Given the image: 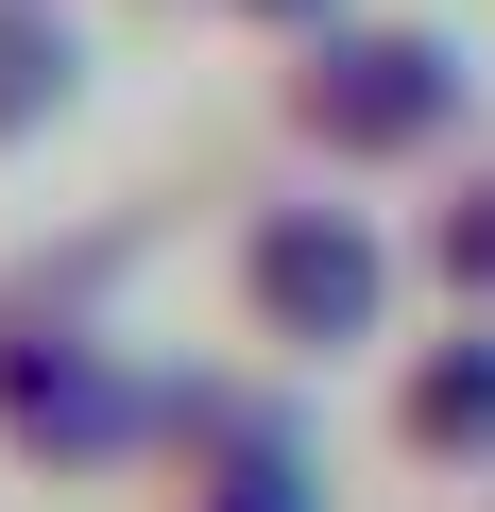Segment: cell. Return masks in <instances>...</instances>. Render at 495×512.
<instances>
[{"instance_id": "cell-1", "label": "cell", "mask_w": 495, "mask_h": 512, "mask_svg": "<svg viewBox=\"0 0 495 512\" xmlns=\"http://www.w3.org/2000/svg\"><path fill=\"white\" fill-rule=\"evenodd\" d=\"M257 274H274V308H291V325H359V308H376V256H359L342 222H291Z\"/></svg>"}, {"instance_id": "cell-2", "label": "cell", "mask_w": 495, "mask_h": 512, "mask_svg": "<svg viewBox=\"0 0 495 512\" xmlns=\"http://www.w3.org/2000/svg\"><path fill=\"white\" fill-rule=\"evenodd\" d=\"M325 103H342L359 137H410V120L444 103V69H427V52H342V86H325Z\"/></svg>"}, {"instance_id": "cell-3", "label": "cell", "mask_w": 495, "mask_h": 512, "mask_svg": "<svg viewBox=\"0 0 495 512\" xmlns=\"http://www.w3.org/2000/svg\"><path fill=\"white\" fill-rule=\"evenodd\" d=\"M52 86H69V35L52 18H0V120H35Z\"/></svg>"}, {"instance_id": "cell-4", "label": "cell", "mask_w": 495, "mask_h": 512, "mask_svg": "<svg viewBox=\"0 0 495 512\" xmlns=\"http://www.w3.org/2000/svg\"><path fill=\"white\" fill-rule=\"evenodd\" d=\"M427 427H495V359H444L427 376Z\"/></svg>"}]
</instances>
